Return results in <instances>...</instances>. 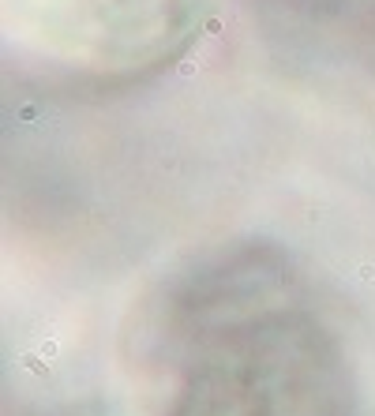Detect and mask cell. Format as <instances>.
<instances>
[{"label":"cell","instance_id":"6da1fadb","mask_svg":"<svg viewBox=\"0 0 375 416\" xmlns=\"http://www.w3.org/2000/svg\"><path fill=\"white\" fill-rule=\"evenodd\" d=\"M177 338L191 349V371L173 416H357L345 357L297 270L255 304Z\"/></svg>","mask_w":375,"mask_h":416},{"label":"cell","instance_id":"7a4b0ae2","mask_svg":"<svg viewBox=\"0 0 375 416\" xmlns=\"http://www.w3.org/2000/svg\"><path fill=\"white\" fill-rule=\"evenodd\" d=\"M210 0H4L15 64L64 90H117L191 45Z\"/></svg>","mask_w":375,"mask_h":416},{"label":"cell","instance_id":"3957f363","mask_svg":"<svg viewBox=\"0 0 375 416\" xmlns=\"http://www.w3.org/2000/svg\"><path fill=\"white\" fill-rule=\"evenodd\" d=\"M293 30L341 34L375 23V0H266Z\"/></svg>","mask_w":375,"mask_h":416}]
</instances>
